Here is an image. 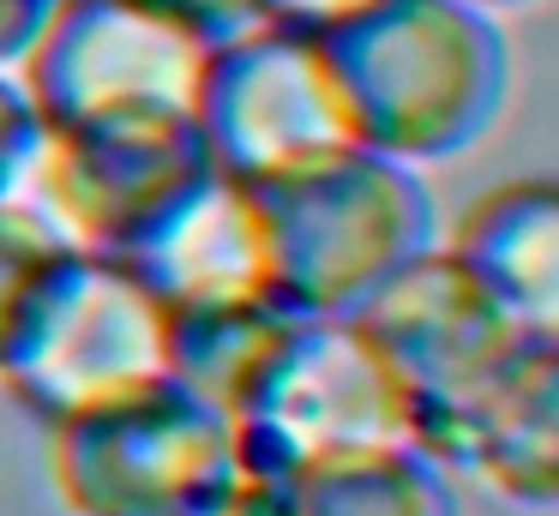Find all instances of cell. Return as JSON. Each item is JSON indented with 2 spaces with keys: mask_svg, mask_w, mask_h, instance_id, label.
Segmentation results:
<instances>
[{
  "mask_svg": "<svg viewBox=\"0 0 559 516\" xmlns=\"http://www.w3.org/2000/svg\"><path fill=\"white\" fill-rule=\"evenodd\" d=\"M319 55L337 79L355 144L409 168L463 156L499 120L511 48L493 12L463 0H367L325 24Z\"/></svg>",
  "mask_w": 559,
  "mask_h": 516,
  "instance_id": "cell-1",
  "label": "cell"
},
{
  "mask_svg": "<svg viewBox=\"0 0 559 516\" xmlns=\"http://www.w3.org/2000/svg\"><path fill=\"white\" fill-rule=\"evenodd\" d=\"M253 204L265 228L271 295L313 319L355 312L397 264L439 240L421 168L391 163L367 144H343L253 180Z\"/></svg>",
  "mask_w": 559,
  "mask_h": 516,
  "instance_id": "cell-2",
  "label": "cell"
},
{
  "mask_svg": "<svg viewBox=\"0 0 559 516\" xmlns=\"http://www.w3.org/2000/svg\"><path fill=\"white\" fill-rule=\"evenodd\" d=\"M235 463V415L169 372L49 420V480L67 516H181Z\"/></svg>",
  "mask_w": 559,
  "mask_h": 516,
  "instance_id": "cell-3",
  "label": "cell"
},
{
  "mask_svg": "<svg viewBox=\"0 0 559 516\" xmlns=\"http://www.w3.org/2000/svg\"><path fill=\"white\" fill-rule=\"evenodd\" d=\"M163 355L169 307L157 288L115 252L67 247L0 360V384L31 415L61 420L73 408L163 379Z\"/></svg>",
  "mask_w": 559,
  "mask_h": 516,
  "instance_id": "cell-4",
  "label": "cell"
},
{
  "mask_svg": "<svg viewBox=\"0 0 559 516\" xmlns=\"http://www.w3.org/2000/svg\"><path fill=\"white\" fill-rule=\"evenodd\" d=\"M367 444H415L409 391L349 312H301L253 396L235 408V456L253 475L295 480L301 468Z\"/></svg>",
  "mask_w": 559,
  "mask_h": 516,
  "instance_id": "cell-5",
  "label": "cell"
},
{
  "mask_svg": "<svg viewBox=\"0 0 559 516\" xmlns=\"http://www.w3.org/2000/svg\"><path fill=\"white\" fill-rule=\"evenodd\" d=\"M211 43L139 0H55L19 60L43 127L115 115H193Z\"/></svg>",
  "mask_w": 559,
  "mask_h": 516,
  "instance_id": "cell-6",
  "label": "cell"
},
{
  "mask_svg": "<svg viewBox=\"0 0 559 516\" xmlns=\"http://www.w3.org/2000/svg\"><path fill=\"white\" fill-rule=\"evenodd\" d=\"M193 120L217 168L247 187L355 144L319 36L271 19L211 43Z\"/></svg>",
  "mask_w": 559,
  "mask_h": 516,
  "instance_id": "cell-7",
  "label": "cell"
},
{
  "mask_svg": "<svg viewBox=\"0 0 559 516\" xmlns=\"http://www.w3.org/2000/svg\"><path fill=\"white\" fill-rule=\"evenodd\" d=\"M217 168L193 115H115L49 127L37 199L91 252H127Z\"/></svg>",
  "mask_w": 559,
  "mask_h": 516,
  "instance_id": "cell-8",
  "label": "cell"
},
{
  "mask_svg": "<svg viewBox=\"0 0 559 516\" xmlns=\"http://www.w3.org/2000/svg\"><path fill=\"white\" fill-rule=\"evenodd\" d=\"M349 319L361 324L367 343L385 355V367L409 391V432L421 415L451 408L475 384H487L535 336L439 240L421 247L409 264H397Z\"/></svg>",
  "mask_w": 559,
  "mask_h": 516,
  "instance_id": "cell-9",
  "label": "cell"
},
{
  "mask_svg": "<svg viewBox=\"0 0 559 516\" xmlns=\"http://www.w3.org/2000/svg\"><path fill=\"white\" fill-rule=\"evenodd\" d=\"M451 480L547 511L559 492V336H530L506 367L409 432Z\"/></svg>",
  "mask_w": 559,
  "mask_h": 516,
  "instance_id": "cell-10",
  "label": "cell"
},
{
  "mask_svg": "<svg viewBox=\"0 0 559 516\" xmlns=\"http://www.w3.org/2000/svg\"><path fill=\"white\" fill-rule=\"evenodd\" d=\"M127 264L157 288L163 307L271 288L265 228H259L253 187L223 175V168H211V175L127 252Z\"/></svg>",
  "mask_w": 559,
  "mask_h": 516,
  "instance_id": "cell-11",
  "label": "cell"
},
{
  "mask_svg": "<svg viewBox=\"0 0 559 516\" xmlns=\"http://www.w3.org/2000/svg\"><path fill=\"white\" fill-rule=\"evenodd\" d=\"M451 252L506 300L535 336H559V192L554 180H506L481 192L451 235Z\"/></svg>",
  "mask_w": 559,
  "mask_h": 516,
  "instance_id": "cell-12",
  "label": "cell"
},
{
  "mask_svg": "<svg viewBox=\"0 0 559 516\" xmlns=\"http://www.w3.org/2000/svg\"><path fill=\"white\" fill-rule=\"evenodd\" d=\"M295 319L301 312L283 307L271 288H259V295H223V300H181V307H169V355H163V372L175 384H187L193 396L217 403L223 415H235L253 396V384L265 379L271 355L283 348Z\"/></svg>",
  "mask_w": 559,
  "mask_h": 516,
  "instance_id": "cell-13",
  "label": "cell"
},
{
  "mask_svg": "<svg viewBox=\"0 0 559 516\" xmlns=\"http://www.w3.org/2000/svg\"><path fill=\"white\" fill-rule=\"evenodd\" d=\"M289 516H457V480L421 444H367L301 468Z\"/></svg>",
  "mask_w": 559,
  "mask_h": 516,
  "instance_id": "cell-14",
  "label": "cell"
},
{
  "mask_svg": "<svg viewBox=\"0 0 559 516\" xmlns=\"http://www.w3.org/2000/svg\"><path fill=\"white\" fill-rule=\"evenodd\" d=\"M67 247H79V240L49 216V204L37 199V180H31V192L0 199V360L13 348V336H19V324H25L49 264L61 259Z\"/></svg>",
  "mask_w": 559,
  "mask_h": 516,
  "instance_id": "cell-15",
  "label": "cell"
},
{
  "mask_svg": "<svg viewBox=\"0 0 559 516\" xmlns=\"http://www.w3.org/2000/svg\"><path fill=\"white\" fill-rule=\"evenodd\" d=\"M43 139H49V127H43L25 79L13 67H0V199L31 192L43 163Z\"/></svg>",
  "mask_w": 559,
  "mask_h": 516,
  "instance_id": "cell-16",
  "label": "cell"
},
{
  "mask_svg": "<svg viewBox=\"0 0 559 516\" xmlns=\"http://www.w3.org/2000/svg\"><path fill=\"white\" fill-rule=\"evenodd\" d=\"M181 516H289V480H271V475H253V468L235 463V475L211 492L205 504Z\"/></svg>",
  "mask_w": 559,
  "mask_h": 516,
  "instance_id": "cell-17",
  "label": "cell"
},
{
  "mask_svg": "<svg viewBox=\"0 0 559 516\" xmlns=\"http://www.w3.org/2000/svg\"><path fill=\"white\" fill-rule=\"evenodd\" d=\"M139 7H151V12H163V19L187 24V31L205 36V43H223V36L259 24V0H139Z\"/></svg>",
  "mask_w": 559,
  "mask_h": 516,
  "instance_id": "cell-18",
  "label": "cell"
},
{
  "mask_svg": "<svg viewBox=\"0 0 559 516\" xmlns=\"http://www.w3.org/2000/svg\"><path fill=\"white\" fill-rule=\"evenodd\" d=\"M55 0H0V67H13L31 55V43H37L43 19H49Z\"/></svg>",
  "mask_w": 559,
  "mask_h": 516,
  "instance_id": "cell-19",
  "label": "cell"
},
{
  "mask_svg": "<svg viewBox=\"0 0 559 516\" xmlns=\"http://www.w3.org/2000/svg\"><path fill=\"white\" fill-rule=\"evenodd\" d=\"M367 0H259V19L289 24V31H325V24L361 12Z\"/></svg>",
  "mask_w": 559,
  "mask_h": 516,
  "instance_id": "cell-20",
  "label": "cell"
},
{
  "mask_svg": "<svg viewBox=\"0 0 559 516\" xmlns=\"http://www.w3.org/2000/svg\"><path fill=\"white\" fill-rule=\"evenodd\" d=\"M463 7H481V12H493V19H506V12H518V7H535V0H463Z\"/></svg>",
  "mask_w": 559,
  "mask_h": 516,
  "instance_id": "cell-21",
  "label": "cell"
}]
</instances>
